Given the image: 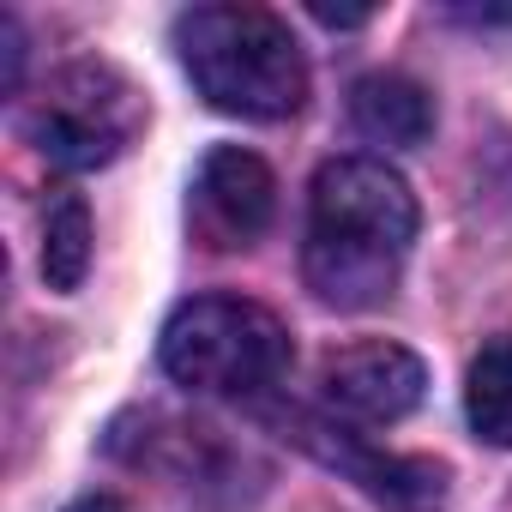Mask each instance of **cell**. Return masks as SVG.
I'll return each mask as SVG.
<instances>
[{
  "label": "cell",
  "instance_id": "6da1fadb",
  "mask_svg": "<svg viewBox=\"0 0 512 512\" xmlns=\"http://www.w3.org/2000/svg\"><path fill=\"white\" fill-rule=\"evenodd\" d=\"M416 241V193L380 157H332L308 193L302 272L332 308H380Z\"/></svg>",
  "mask_w": 512,
  "mask_h": 512
},
{
  "label": "cell",
  "instance_id": "7a4b0ae2",
  "mask_svg": "<svg viewBox=\"0 0 512 512\" xmlns=\"http://www.w3.org/2000/svg\"><path fill=\"white\" fill-rule=\"evenodd\" d=\"M175 49L199 97L241 121H284L308 103V61L290 25L266 7L223 0L175 19Z\"/></svg>",
  "mask_w": 512,
  "mask_h": 512
},
{
  "label": "cell",
  "instance_id": "3957f363",
  "mask_svg": "<svg viewBox=\"0 0 512 512\" xmlns=\"http://www.w3.org/2000/svg\"><path fill=\"white\" fill-rule=\"evenodd\" d=\"M163 374L205 398H253L284 380L290 332L272 308L241 296H199L169 314L163 326Z\"/></svg>",
  "mask_w": 512,
  "mask_h": 512
},
{
  "label": "cell",
  "instance_id": "277c9868",
  "mask_svg": "<svg viewBox=\"0 0 512 512\" xmlns=\"http://www.w3.org/2000/svg\"><path fill=\"white\" fill-rule=\"evenodd\" d=\"M145 127L139 85L109 61H67L25 109L31 145L61 169H103L115 163Z\"/></svg>",
  "mask_w": 512,
  "mask_h": 512
},
{
  "label": "cell",
  "instance_id": "5b68a950",
  "mask_svg": "<svg viewBox=\"0 0 512 512\" xmlns=\"http://www.w3.org/2000/svg\"><path fill=\"white\" fill-rule=\"evenodd\" d=\"M272 211H278V181L260 157L241 145L205 151L193 193H187V217H193V235L205 247H217V253L253 247L272 229Z\"/></svg>",
  "mask_w": 512,
  "mask_h": 512
},
{
  "label": "cell",
  "instance_id": "8992f818",
  "mask_svg": "<svg viewBox=\"0 0 512 512\" xmlns=\"http://www.w3.org/2000/svg\"><path fill=\"white\" fill-rule=\"evenodd\" d=\"M320 392L326 404L356 422V428H386V422H404L422 392H428V368L416 350L404 344H386V338H368V344H344L326 356L320 368Z\"/></svg>",
  "mask_w": 512,
  "mask_h": 512
},
{
  "label": "cell",
  "instance_id": "52a82bcc",
  "mask_svg": "<svg viewBox=\"0 0 512 512\" xmlns=\"http://www.w3.org/2000/svg\"><path fill=\"white\" fill-rule=\"evenodd\" d=\"M296 440L314 458H326L332 470H344L350 482H362L368 494H380L386 506H398V512H434V506H446V464H434V458L374 452L362 434L314 422V416H296Z\"/></svg>",
  "mask_w": 512,
  "mask_h": 512
},
{
  "label": "cell",
  "instance_id": "ba28073f",
  "mask_svg": "<svg viewBox=\"0 0 512 512\" xmlns=\"http://www.w3.org/2000/svg\"><path fill=\"white\" fill-rule=\"evenodd\" d=\"M350 121H356L362 139L392 145V151H410V145H422L434 133V103L404 73H368L350 91Z\"/></svg>",
  "mask_w": 512,
  "mask_h": 512
},
{
  "label": "cell",
  "instance_id": "9c48e42d",
  "mask_svg": "<svg viewBox=\"0 0 512 512\" xmlns=\"http://www.w3.org/2000/svg\"><path fill=\"white\" fill-rule=\"evenodd\" d=\"M464 416H470L476 440L512 452V332L488 338L476 350L470 380H464Z\"/></svg>",
  "mask_w": 512,
  "mask_h": 512
},
{
  "label": "cell",
  "instance_id": "30bf717a",
  "mask_svg": "<svg viewBox=\"0 0 512 512\" xmlns=\"http://www.w3.org/2000/svg\"><path fill=\"white\" fill-rule=\"evenodd\" d=\"M91 272V211L79 193H61L43 223V278L49 290H79Z\"/></svg>",
  "mask_w": 512,
  "mask_h": 512
},
{
  "label": "cell",
  "instance_id": "8fae6325",
  "mask_svg": "<svg viewBox=\"0 0 512 512\" xmlns=\"http://www.w3.org/2000/svg\"><path fill=\"white\" fill-rule=\"evenodd\" d=\"M0 37H7V91H19V67H25V31H19V19H13V13L0 19Z\"/></svg>",
  "mask_w": 512,
  "mask_h": 512
},
{
  "label": "cell",
  "instance_id": "7c38bea8",
  "mask_svg": "<svg viewBox=\"0 0 512 512\" xmlns=\"http://www.w3.org/2000/svg\"><path fill=\"white\" fill-rule=\"evenodd\" d=\"M314 19H320V25H332V31H338V25H362V19H368V13H344V7H314Z\"/></svg>",
  "mask_w": 512,
  "mask_h": 512
},
{
  "label": "cell",
  "instance_id": "4fadbf2b",
  "mask_svg": "<svg viewBox=\"0 0 512 512\" xmlns=\"http://www.w3.org/2000/svg\"><path fill=\"white\" fill-rule=\"evenodd\" d=\"M67 512H121V500H109V494H85V500H73Z\"/></svg>",
  "mask_w": 512,
  "mask_h": 512
}]
</instances>
